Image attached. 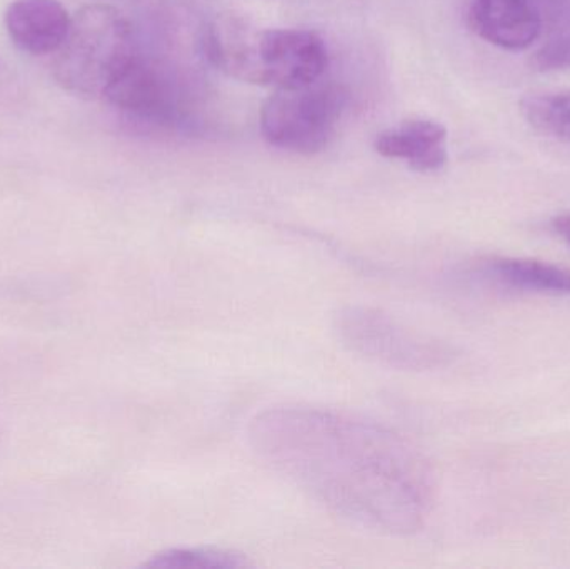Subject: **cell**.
Segmentation results:
<instances>
[{
	"label": "cell",
	"instance_id": "obj_1",
	"mask_svg": "<svg viewBox=\"0 0 570 569\" xmlns=\"http://www.w3.org/2000/svg\"><path fill=\"white\" fill-rule=\"evenodd\" d=\"M247 440L267 467L348 523L407 537L428 518V463L384 424L344 411L283 404L257 413Z\"/></svg>",
	"mask_w": 570,
	"mask_h": 569
},
{
	"label": "cell",
	"instance_id": "obj_2",
	"mask_svg": "<svg viewBox=\"0 0 570 569\" xmlns=\"http://www.w3.org/2000/svg\"><path fill=\"white\" fill-rule=\"evenodd\" d=\"M207 60L230 79L274 89L317 82L328 66L327 46L307 29H269L236 12L214 17L203 37Z\"/></svg>",
	"mask_w": 570,
	"mask_h": 569
},
{
	"label": "cell",
	"instance_id": "obj_3",
	"mask_svg": "<svg viewBox=\"0 0 570 569\" xmlns=\"http://www.w3.org/2000/svg\"><path fill=\"white\" fill-rule=\"evenodd\" d=\"M140 53L136 29L120 10L83 7L72 17L66 40L56 52L53 76L69 92L106 99Z\"/></svg>",
	"mask_w": 570,
	"mask_h": 569
},
{
	"label": "cell",
	"instance_id": "obj_4",
	"mask_svg": "<svg viewBox=\"0 0 570 569\" xmlns=\"http://www.w3.org/2000/svg\"><path fill=\"white\" fill-rule=\"evenodd\" d=\"M345 107V94L331 82L276 89L261 109V133L287 153H321L331 143Z\"/></svg>",
	"mask_w": 570,
	"mask_h": 569
},
{
	"label": "cell",
	"instance_id": "obj_5",
	"mask_svg": "<svg viewBox=\"0 0 570 569\" xmlns=\"http://www.w3.org/2000/svg\"><path fill=\"white\" fill-rule=\"evenodd\" d=\"M342 343L358 356L397 371H424L448 360V347L368 306H347L334 323Z\"/></svg>",
	"mask_w": 570,
	"mask_h": 569
},
{
	"label": "cell",
	"instance_id": "obj_6",
	"mask_svg": "<svg viewBox=\"0 0 570 569\" xmlns=\"http://www.w3.org/2000/svg\"><path fill=\"white\" fill-rule=\"evenodd\" d=\"M106 100L132 119L160 127L180 126L189 114L176 77L142 53L114 84Z\"/></svg>",
	"mask_w": 570,
	"mask_h": 569
},
{
	"label": "cell",
	"instance_id": "obj_7",
	"mask_svg": "<svg viewBox=\"0 0 570 569\" xmlns=\"http://www.w3.org/2000/svg\"><path fill=\"white\" fill-rule=\"evenodd\" d=\"M3 20L10 40L20 50L46 56L60 49L72 17L57 0H12Z\"/></svg>",
	"mask_w": 570,
	"mask_h": 569
},
{
	"label": "cell",
	"instance_id": "obj_8",
	"mask_svg": "<svg viewBox=\"0 0 570 569\" xmlns=\"http://www.w3.org/2000/svg\"><path fill=\"white\" fill-rule=\"evenodd\" d=\"M375 153L402 160L415 173H435L448 163V130L431 119H409L382 130L374 140Z\"/></svg>",
	"mask_w": 570,
	"mask_h": 569
},
{
	"label": "cell",
	"instance_id": "obj_9",
	"mask_svg": "<svg viewBox=\"0 0 570 569\" xmlns=\"http://www.w3.org/2000/svg\"><path fill=\"white\" fill-rule=\"evenodd\" d=\"M472 27L489 43L524 50L541 32V17L532 0H474Z\"/></svg>",
	"mask_w": 570,
	"mask_h": 569
},
{
	"label": "cell",
	"instance_id": "obj_10",
	"mask_svg": "<svg viewBox=\"0 0 570 569\" xmlns=\"http://www.w3.org/2000/svg\"><path fill=\"white\" fill-rule=\"evenodd\" d=\"M485 273L508 286L538 293L568 294L570 296V269L535 259L502 257L485 264Z\"/></svg>",
	"mask_w": 570,
	"mask_h": 569
},
{
	"label": "cell",
	"instance_id": "obj_11",
	"mask_svg": "<svg viewBox=\"0 0 570 569\" xmlns=\"http://www.w3.org/2000/svg\"><path fill=\"white\" fill-rule=\"evenodd\" d=\"M147 568L159 569H236L249 567L246 558L216 548H174L150 558Z\"/></svg>",
	"mask_w": 570,
	"mask_h": 569
},
{
	"label": "cell",
	"instance_id": "obj_12",
	"mask_svg": "<svg viewBox=\"0 0 570 569\" xmlns=\"http://www.w3.org/2000/svg\"><path fill=\"white\" fill-rule=\"evenodd\" d=\"M522 110L535 129L570 143V90L529 97L522 104Z\"/></svg>",
	"mask_w": 570,
	"mask_h": 569
},
{
	"label": "cell",
	"instance_id": "obj_13",
	"mask_svg": "<svg viewBox=\"0 0 570 569\" xmlns=\"http://www.w3.org/2000/svg\"><path fill=\"white\" fill-rule=\"evenodd\" d=\"M556 229H558V233H561L566 239H569L570 243V217L559 219L558 223H556Z\"/></svg>",
	"mask_w": 570,
	"mask_h": 569
}]
</instances>
